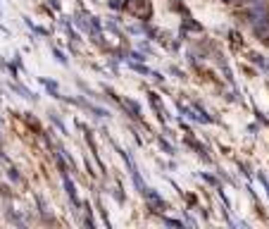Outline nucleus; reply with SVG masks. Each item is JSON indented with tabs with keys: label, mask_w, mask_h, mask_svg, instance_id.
I'll use <instances>...</instances> for the list:
<instances>
[{
	"label": "nucleus",
	"mask_w": 269,
	"mask_h": 229,
	"mask_svg": "<svg viewBox=\"0 0 269 229\" xmlns=\"http://www.w3.org/2000/svg\"><path fill=\"white\" fill-rule=\"evenodd\" d=\"M127 10L134 14V17H138V19H148L150 17V0H129L127 2Z\"/></svg>",
	"instance_id": "nucleus-1"
},
{
	"label": "nucleus",
	"mask_w": 269,
	"mask_h": 229,
	"mask_svg": "<svg viewBox=\"0 0 269 229\" xmlns=\"http://www.w3.org/2000/svg\"><path fill=\"white\" fill-rule=\"evenodd\" d=\"M140 194H143V196L148 198V201H150V203H152V206H155V208H167V203L162 201V198H160V194H157L155 189H148V186H145V189H143Z\"/></svg>",
	"instance_id": "nucleus-2"
},
{
	"label": "nucleus",
	"mask_w": 269,
	"mask_h": 229,
	"mask_svg": "<svg viewBox=\"0 0 269 229\" xmlns=\"http://www.w3.org/2000/svg\"><path fill=\"white\" fill-rule=\"evenodd\" d=\"M65 189H67V194H69V198H72V203H74V206H79V198H76V189H74V184H72V179H67V177H65Z\"/></svg>",
	"instance_id": "nucleus-3"
},
{
	"label": "nucleus",
	"mask_w": 269,
	"mask_h": 229,
	"mask_svg": "<svg viewBox=\"0 0 269 229\" xmlns=\"http://www.w3.org/2000/svg\"><path fill=\"white\" fill-rule=\"evenodd\" d=\"M124 108H129L134 112V117H140V108L134 103V100H124Z\"/></svg>",
	"instance_id": "nucleus-4"
},
{
	"label": "nucleus",
	"mask_w": 269,
	"mask_h": 229,
	"mask_svg": "<svg viewBox=\"0 0 269 229\" xmlns=\"http://www.w3.org/2000/svg\"><path fill=\"white\" fill-rule=\"evenodd\" d=\"M224 2H243V0H224Z\"/></svg>",
	"instance_id": "nucleus-5"
},
{
	"label": "nucleus",
	"mask_w": 269,
	"mask_h": 229,
	"mask_svg": "<svg viewBox=\"0 0 269 229\" xmlns=\"http://www.w3.org/2000/svg\"><path fill=\"white\" fill-rule=\"evenodd\" d=\"M267 36H269V33H267Z\"/></svg>",
	"instance_id": "nucleus-6"
}]
</instances>
